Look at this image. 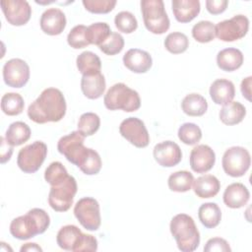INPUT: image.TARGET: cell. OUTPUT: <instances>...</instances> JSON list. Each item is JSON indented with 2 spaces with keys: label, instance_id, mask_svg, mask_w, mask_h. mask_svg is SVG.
I'll return each mask as SVG.
<instances>
[{
  "label": "cell",
  "instance_id": "cell-13",
  "mask_svg": "<svg viewBox=\"0 0 252 252\" xmlns=\"http://www.w3.org/2000/svg\"><path fill=\"white\" fill-rule=\"evenodd\" d=\"M119 132L123 138L137 148H146L150 143V135L145 123L137 117L124 119L120 123Z\"/></svg>",
  "mask_w": 252,
  "mask_h": 252
},
{
  "label": "cell",
  "instance_id": "cell-8",
  "mask_svg": "<svg viewBox=\"0 0 252 252\" xmlns=\"http://www.w3.org/2000/svg\"><path fill=\"white\" fill-rule=\"evenodd\" d=\"M251 158L249 152L240 146L228 148L221 159V165L224 172L231 177L243 176L249 169Z\"/></svg>",
  "mask_w": 252,
  "mask_h": 252
},
{
  "label": "cell",
  "instance_id": "cell-42",
  "mask_svg": "<svg viewBox=\"0 0 252 252\" xmlns=\"http://www.w3.org/2000/svg\"><path fill=\"white\" fill-rule=\"evenodd\" d=\"M66 167L60 161L51 162L44 171V179L51 186L68 176Z\"/></svg>",
  "mask_w": 252,
  "mask_h": 252
},
{
  "label": "cell",
  "instance_id": "cell-43",
  "mask_svg": "<svg viewBox=\"0 0 252 252\" xmlns=\"http://www.w3.org/2000/svg\"><path fill=\"white\" fill-rule=\"evenodd\" d=\"M82 3L87 11L94 14H107L116 5L115 0H83Z\"/></svg>",
  "mask_w": 252,
  "mask_h": 252
},
{
  "label": "cell",
  "instance_id": "cell-15",
  "mask_svg": "<svg viewBox=\"0 0 252 252\" xmlns=\"http://www.w3.org/2000/svg\"><path fill=\"white\" fill-rule=\"evenodd\" d=\"M1 9L6 21L12 26L26 25L32 16V8L25 0H3Z\"/></svg>",
  "mask_w": 252,
  "mask_h": 252
},
{
  "label": "cell",
  "instance_id": "cell-19",
  "mask_svg": "<svg viewBox=\"0 0 252 252\" xmlns=\"http://www.w3.org/2000/svg\"><path fill=\"white\" fill-rule=\"evenodd\" d=\"M123 63L130 71L142 74L151 69L153 59L149 52L139 48H131L124 54Z\"/></svg>",
  "mask_w": 252,
  "mask_h": 252
},
{
  "label": "cell",
  "instance_id": "cell-25",
  "mask_svg": "<svg viewBox=\"0 0 252 252\" xmlns=\"http://www.w3.org/2000/svg\"><path fill=\"white\" fill-rule=\"evenodd\" d=\"M220 189V180L212 174H205L193 182V190L199 198L215 197Z\"/></svg>",
  "mask_w": 252,
  "mask_h": 252
},
{
  "label": "cell",
  "instance_id": "cell-6",
  "mask_svg": "<svg viewBox=\"0 0 252 252\" xmlns=\"http://www.w3.org/2000/svg\"><path fill=\"white\" fill-rule=\"evenodd\" d=\"M141 11L146 29L155 34H162L169 29L170 21L161 0H142Z\"/></svg>",
  "mask_w": 252,
  "mask_h": 252
},
{
  "label": "cell",
  "instance_id": "cell-46",
  "mask_svg": "<svg viewBox=\"0 0 252 252\" xmlns=\"http://www.w3.org/2000/svg\"><path fill=\"white\" fill-rule=\"evenodd\" d=\"M0 140H1V150H0V152H1V163H5L12 157L13 147L7 143V141L4 137H1Z\"/></svg>",
  "mask_w": 252,
  "mask_h": 252
},
{
  "label": "cell",
  "instance_id": "cell-22",
  "mask_svg": "<svg viewBox=\"0 0 252 252\" xmlns=\"http://www.w3.org/2000/svg\"><path fill=\"white\" fill-rule=\"evenodd\" d=\"M210 95L216 104L225 105L232 101L235 95V88L231 81L218 79L210 87Z\"/></svg>",
  "mask_w": 252,
  "mask_h": 252
},
{
  "label": "cell",
  "instance_id": "cell-44",
  "mask_svg": "<svg viewBox=\"0 0 252 252\" xmlns=\"http://www.w3.org/2000/svg\"><path fill=\"white\" fill-rule=\"evenodd\" d=\"M204 251L206 252H230L231 248L228 242L220 237H214L207 241Z\"/></svg>",
  "mask_w": 252,
  "mask_h": 252
},
{
  "label": "cell",
  "instance_id": "cell-20",
  "mask_svg": "<svg viewBox=\"0 0 252 252\" xmlns=\"http://www.w3.org/2000/svg\"><path fill=\"white\" fill-rule=\"evenodd\" d=\"M250 193L247 187L239 182L229 184L223 192V203L231 209H239L247 204Z\"/></svg>",
  "mask_w": 252,
  "mask_h": 252
},
{
  "label": "cell",
  "instance_id": "cell-45",
  "mask_svg": "<svg viewBox=\"0 0 252 252\" xmlns=\"http://www.w3.org/2000/svg\"><path fill=\"white\" fill-rule=\"evenodd\" d=\"M228 5L227 0H207L206 8L212 15H219L225 11Z\"/></svg>",
  "mask_w": 252,
  "mask_h": 252
},
{
  "label": "cell",
  "instance_id": "cell-9",
  "mask_svg": "<svg viewBox=\"0 0 252 252\" xmlns=\"http://www.w3.org/2000/svg\"><path fill=\"white\" fill-rule=\"evenodd\" d=\"M47 155V146L41 141H35L20 150L17 164L25 173H34L42 165Z\"/></svg>",
  "mask_w": 252,
  "mask_h": 252
},
{
  "label": "cell",
  "instance_id": "cell-39",
  "mask_svg": "<svg viewBox=\"0 0 252 252\" xmlns=\"http://www.w3.org/2000/svg\"><path fill=\"white\" fill-rule=\"evenodd\" d=\"M87 30L88 27L84 25L75 26L67 35L68 44L75 49H81L88 46L90 42L88 38Z\"/></svg>",
  "mask_w": 252,
  "mask_h": 252
},
{
  "label": "cell",
  "instance_id": "cell-21",
  "mask_svg": "<svg viewBox=\"0 0 252 252\" xmlns=\"http://www.w3.org/2000/svg\"><path fill=\"white\" fill-rule=\"evenodd\" d=\"M172 12L179 23H189L200 13L199 0H172Z\"/></svg>",
  "mask_w": 252,
  "mask_h": 252
},
{
  "label": "cell",
  "instance_id": "cell-29",
  "mask_svg": "<svg viewBox=\"0 0 252 252\" xmlns=\"http://www.w3.org/2000/svg\"><path fill=\"white\" fill-rule=\"evenodd\" d=\"M181 108L189 116H202L208 109V102L203 95L192 93L182 99Z\"/></svg>",
  "mask_w": 252,
  "mask_h": 252
},
{
  "label": "cell",
  "instance_id": "cell-1",
  "mask_svg": "<svg viewBox=\"0 0 252 252\" xmlns=\"http://www.w3.org/2000/svg\"><path fill=\"white\" fill-rule=\"evenodd\" d=\"M66 100L62 92L56 88H47L28 108L29 118L37 123L58 122L66 113Z\"/></svg>",
  "mask_w": 252,
  "mask_h": 252
},
{
  "label": "cell",
  "instance_id": "cell-40",
  "mask_svg": "<svg viewBox=\"0 0 252 252\" xmlns=\"http://www.w3.org/2000/svg\"><path fill=\"white\" fill-rule=\"evenodd\" d=\"M114 24L117 30L124 33H131L138 28V22L135 16L128 11H122L116 14Z\"/></svg>",
  "mask_w": 252,
  "mask_h": 252
},
{
  "label": "cell",
  "instance_id": "cell-23",
  "mask_svg": "<svg viewBox=\"0 0 252 252\" xmlns=\"http://www.w3.org/2000/svg\"><path fill=\"white\" fill-rule=\"evenodd\" d=\"M243 53L233 47L224 48L217 55V64L220 69L225 72H232L240 68L243 64Z\"/></svg>",
  "mask_w": 252,
  "mask_h": 252
},
{
  "label": "cell",
  "instance_id": "cell-3",
  "mask_svg": "<svg viewBox=\"0 0 252 252\" xmlns=\"http://www.w3.org/2000/svg\"><path fill=\"white\" fill-rule=\"evenodd\" d=\"M170 232L176 241L177 247L182 252H192L200 244V232L192 217L178 214L171 219Z\"/></svg>",
  "mask_w": 252,
  "mask_h": 252
},
{
  "label": "cell",
  "instance_id": "cell-32",
  "mask_svg": "<svg viewBox=\"0 0 252 252\" xmlns=\"http://www.w3.org/2000/svg\"><path fill=\"white\" fill-rule=\"evenodd\" d=\"M24 98L18 93H7L1 98V109L9 116L21 114L24 110Z\"/></svg>",
  "mask_w": 252,
  "mask_h": 252
},
{
  "label": "cell",
  "instance_id": "cell-34",
  "mask_svg": "<svg viewBox=\"0 0 252 252\" xmlns=\"http://www.w3.org/2000/svg\"><path fill=\"white\" fill-rule=\"evenodd\" d=\"M192 36L198 42L207 43L216 37L215 25L210 21H200L192 28Z\"/></svg>",
  "mask_w": 252,
  "mask_h": 252
},
{
  "label": "cell",
  "instance_id": "cell-30",
  "mask_svg": "<svg viewBox=\"0 0 252 252\" xmlns=\"http://www.w3.org/2000/svg\"><path fill=\"white\" fill-rule=\"evenodd\" d=\"M198 217L205 227L214 228L220 222L221 211L216 203H205L200 206L198 210Z\"/></svg>",
  "mask_w": 252,
  "mask_h": 252
},
{
  "label": "cell",
  "instance_id": "cell-37",
  "mask_svg": "<svg viewBox=\"0 0 252 252\" xmlns=\"http://www.w3.org/2000/svg\"><path fill=\"white\" fill-rule=\"evenodd\" d=\"M178 138L185 145H196L202 138L200 127L191 122L182 124L178 129Z\"/></svg>",
  "mask_w": 252,
  "mask_h": 252
},
{
  "label": "cell",
  "instance_id": "cell-33",
  "mask_svg": "<svg viewBox=\"0 0 252 252\" xmlns=\"http://www.w3.org/2000/svg\"><path fill=\"white\" fill-rule=\"evenodd\" d=\"M189 39L186 34L178 32H170L164 39L165 49L172 54H180L187 50Z\"/></svg>",
  "mask_w": 252,
  "mask_h": 252
},
{
  "label": "cell",
  "instance_id": "cell-11",
  "mask_svg": "<svg viewBox=\"0 0 252 252\" xmlns=\"http://www.w3.org/2000/svg\"><path fill=\"white\" fill-rule=\"evenodd\" d=\"M74 215L87 230L94 231L100 226V211L98 202L91 197L80 199L74 207Z\"/></svg>",
  "mask_w": 252,
  "mask_h": 252
},
{
  "label": "cell",
  "instance_id": "cell-5",
  "mask_svg": "<svg viewBox=\"0 0 252 252\" xmlns=\"http://www.w3.org/2000/svg\"><path fill=\"white\" fill-rule=\"evenodd\" d=\"M103 103L109 110H123L125 112L136 111L141 106L139 94L123 83L114 84L106 92Z\"/></svg>",
  "mask_w": 252,
  "mask_h": 252
},
{
  "label": "cell",
  "instance_id": "cell-7",
  "mask_svg": "<svg viewBox=\"0 0 252 252\" xmlns=\"http://www.w3.org/2000/svg\"><path fill=\"white\" fill-rule=\"evenodd\" d=\"M78 186L76 179L68 175L63 180L52 185L48 194V204L56 212L68 211L74 201Z\"/></svg>",
  "mask_w": 252,
  "mask_h": 252
},
{
  "label": "cell",
  "instance_id": "cell-24",
  "mask_svg": "<svg viewBox=\"0 0 252 252\" xmlns=\"http://www.w3.org/2000/svg\"><path fill=\"white\" fill-rule=\"evenodd\" d=\"M81 90L84 95L90 99L100 97L105 91V79L99 72L94 75L83 76L81 79Z\"/></svg>",
  "mask_w": 252,
  "mask_h": 252
},
{
  "label": "cell",
  "instance_id": "cell-28",
  "mask_svg": "<svg viewBox=\"0 0 252 252\" xmlns=\"http://www.w3.org/2000/svg\"><path fill=\"white\" fill-rule=\"evenodd\" d=\"M76 64L79 72L83 76L97 74L101 69V61L99 57L92 51H84L79 54Z\"/></svg>",
  "mask_w": 252,
  "mask_h": 252
},
{
  "label": "cell",
  "instance_id": "cell-2",
  "mask_svg": "<svg viewBox=\"0 0 252 252\" xmlns=\"http://www.w3.org/2000/svg\"><path fill=\"white\" fill-rule=\"evenodd\" d=\"M48 214L39 208L30 210L26 215L14 219L10 223V233L17 239L27 240L43 233L49 226Z\"/></svg>",
  "mask_w": 252,
  "mask_h": 252
},
{
  "label": "cell",
  "instance_id": "cell-41",
  "mask_svg": "<svg viewBox=\"0 0 252 252\" xmlns=\"http://www.w3.org/2000/svg\"><path fill=\"white\" fill-rule=\"evenodd\" d=\"M124 47L123 36L115 32H111L109 36L102 42L98 48L106 55H115L121 52Z\"/></svg>",
  "mask_w": 252,
  "mask_h": 252
},
{
  "label": "cell",
  "instance_id": "cell-10",
  "mask_svg": "<svg viewBox=\"0 0 252 252\" xmlns=\"http://www.w3.org/2000/svg\"><path fill=\"white\" fill-rule=\"evenodd\" d=\"M84 142L85 136L79 131H73L59 139L57 150L68 161L79 166L89 151V148L84 146Z\"/></svg>",
  "mask_w": 252,
  "mask_h": 252
},
{
  "label": "cell",
  "instance_id": "cell-38",
  "mask_svg": "<svg viewBox=\"0 0 252 252\" xmlns=\"http://www.w3.org/2000/svg\"><path fill=\"white\" fill-rule=\"evenodd\" d=\"M101 158L98 153L91 148H89L88 154L78 166L83 173L87 175H94L97 174L101 169Z\"/></svg>",
  "mask_w": 252,
  "mask_h": 252
},
{
  "label": "cell",
  "instance_id": "cell-35",
  "mask_svg": "<svg viewBox=\"0 0 252 252\" xmlns=\"http://www.w3.org/2000/svg\"><path fill=\"white\" fill-rule=\"evenodd\" d=\"M100 126L99 116L94 112L83 113L78 121V131L85 137L94 135Z\"/></svg>",
  "mask_w": 252,
  "mask_h": 252
},
{
  "label": "cell",
  "instance_id": "cell-48",
  "mask_svg": "<svg viewBox=\"0 0 252 252\" xmlns=\"http://www.w3.org/2000/svg\"><path fill=\"white\" fill-rule=\"evenodd\" d=\"M20 251L21 252H24V251H40L41 252L42 249L36 243H26L21 247Z\"/></svg>",
  "mask_w": 252,
  "mask_h": 252
},
{
  "label": "cell",
  "instance_id": "cell-18",
  "mask_svg": "<svg viewBox=\"0 0 252 252\" xmlns=\"http://www.w3.org/2000/svg\"><path fill=\"white\" fill-rule=\"evenodd\" d=\"M65 14L58 8H49L45 10L40 17V29L48 35L60 34L66 27Z\"/></svg>",
  "mask_w": 252,
  "mask_h": 252
},
{
  "label": "cell",
  "instance_id": "cell-31",
  "mask_svg": "<svg viewBox=\"0 0 252 252\" xmlns=\"http://www.w3.org/2000/svg\"><path fill=\"white\" fill-rule=\"evenodd\" d=\"M194 180V176L191 172L187 170H179L169 175L167 184L171 191L181 193L189 191L193 185Z\"/></svg>",
  "mask_w": 252,
  "mask_h": 252
},
{
  "label": "cell",
  "instance_id": "cell-16",
  "mask_svg": "<svg viewBox=\"0 0 252 252\" xmlns=\"http://www.w3.org/2000/svg\"><path fill=\"white\" fill-rule=\"evenodd\" d=\"M156 161L163 167L177 165L182 159L180 147L172 141H163L155 146L153 151Z\"/></svg>",
  "mask_w": 252,
  "mask_h": 252
},
{
  "label": "cell",
  "instance_id": "cell-17",
  "mask_svg": "<svg viewBox=\"0 0 252 252\" xmlns=\"http://www.w3.org/2000/svg\"><path fill=\"white\" fill-rule=\"evenodd\" d=\"M189 161L194 172L205 173L213 168L216 162V154L208 145H197L190 153Z\"/></svg>",
  "mask_w": 252,
  "mask_h": 252
},
{
  "label": "cell",
  "instance_id": "cell-14",
  "mask_svg": "<svg viewBox=\"0 0 252 252\" xmlns=\"http://www.w3.org/2000/svg\"><path fill=\"white\" fill-rule=\"evenodd\" d=\"M3 79L11 88H22L30 79V67L26 61L20 58L8 60L3 66Z\"/></svg>",
  "mask_w": 252,
  "mask_h": 252
},
{
  "label": "cell",
  "instance_id": "cell-27",
  "mask_svg": "<svg viewBox=\"0 0 252 252\" xmlns=\"http://www.w3.org/2000/svg\"><path fill=\"white\" fill-rule=\"evenodd\" d=\"M31 128L27 123L16 121L10 124L8 127L5 134V139L9 145L12 147H17L26 143L31 138Z\"/></svg>",
  "mask_w": 252,
  "mask_h": 252
},
{
  "label": "cell",
  "instance_id": "cell-12",
  "mask_svg": "<svg viewBox=\"0 0 252 252\" xmlns=\"http://www.w3.org/2000/svg\"><path fill=\"white\" fill-rule=\"evenodd\" d=\"M215 29L219 39L226 42L238 40L246 35L249 30V20L244 15H236L218 23Z\"/></svg>",
  "mask_w": 252,
  "mask_h": 252
},
{
  "label": "cell",
  "instance_id": "cell-4",
  "mask_svg": "<svg viewBox=\"0 0 252 252\" xmlns=\"http://www.w3.org/2000/svg\"><path fill=\"white\" fill-rule=\"evenodd\" d=\"M56 242L61 249L73 252L96 251L97 240L91 234L83 233L82 230L74 225L62 226L56 235Z\"/></svg>",
  "mask_w": 252,
  "mask_h": 252
},
{
  "label": "cell",
  "instance_id": "cell-26",
  "mask_svg": "<svg viewBox=\"0 0 252 252\" xmlns=\"http://www.w3.org/2000/svg\"><path fill=\"white\" fill-rule=\"evenodd\" d=\"M245 115L246 108L238 101H230L223 105L219 113L220 121L228 126L240 123L244 119Z\"/></svg>",
  "mask_w": 252,
  "mask_h": 252
},
{
  "label": "cell",
  "instance_id": "cell-47",
  "mask_svg": "<svg viewBox=\"0 0 252 252\" xmlns=\"http://www.w3.org/2000/svg\"><path fill=\"white\" fill-rule=\"evenodd\" d=\"M251 81H252V77L249 76V77L243 79L241 82V85H240V90H241L242 95L249 101L251 100Z\"/></svg>",
  "mask_w": 252,
  "mask_h": 252
},
{
  "label": "cell",
  "instance_id": "cell-36",
  "mask_svg": "<svg viewBox=\"0 0 252 252\" xmlns=\"http://www.w3.org/2000/svg\"><path fill=\"white\" fill-rule=\"evenodd\" d=\"M87 33H88L90 44H95L99 46L109 36V34L111 33V31L109 26L106 23L98 22L89 26L87 30Z\"/></svg>",
  "mask_w": 252,
  "mask_h": 252
}]
</instances>
